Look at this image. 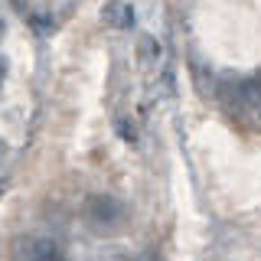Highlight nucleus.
Returning <instances> with one entry per match:
<instances>
[{"mask_svg": "<svg viewBox=\"0 0 261 261\" xmlns=\"http://www.w3.org/2000/svg\"><path fill=\"white\" fill-rule=\"evenodd\" d=\"M82 216H85V222L98 228V232H111V228L124 225L127 219V209L121 199H114L108 193H92L85 199V206H82Z\"/></svg>", "mask_w": 261, "mask_h": 261, "instance_id": "nucleus-1", "label": "nucleus"}, {"mask_svg": "<svg viewBox=\"0 0 261 261\" xmlns=\"http://www.w3.org/2000/svg\"><path fill=\"white\" fill-rule=\"evenodd\" d=\"M16 261H62V251L49 235H23L16 242Z\"/></svg>", "mask_w": 261, "mask_h": 261, "instance_id": "nucleus-2", "label": "nucleus"}, {"mask_svg": "<svg viewBox=\"0 0 261 261\" xmlns=\"http://www.w3.org/2000/svg\"><path fill=\"white\" fill-rule=\"evenodd\" d=\"M101 16H105V23H108V27L127 30L130 23H134V7H130V4H108L101 10Z\"/></svg>", "mask_w": 261, "mask_h": 261, "instance_id": "nucleus-3", "label": "nucleus"}, {"mask_svg": "<svg viewBox=\"0 0 261 261\" xmlns=\"http://www.w3.org/2000/svg\"><path fill=\"white\" fill-rule=\"evenodd\" d=\"M95 261H134L127 255V251H105V255H98Z\"/></svg>", "mask_w": 261, "mask_h": 261, "instance_id": "nucleus-4", "label": "nucleus"}]
</instances>
